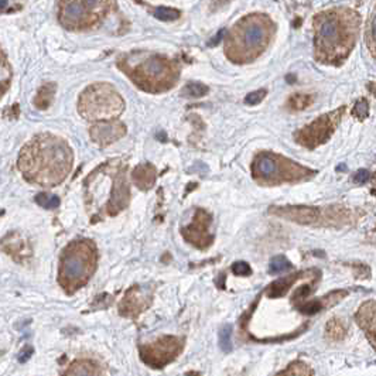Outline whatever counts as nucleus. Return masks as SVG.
I'll return each mask as SVG.
<instances>
[{
	"mask_svg": "<svg viewBox=\"0 0 376 376\" xmlns=\"http://www.w3.org/2000/svg\"><path fill=\"white\" fill-rule=\"evenodd\" d=\"M309 105H310V98L307 95H294L293 98H290V102H289V107L293 111H301Z\"/></svg>",
	"mask_w": 376,
	"mask_h": 376,
	"instance_id": "24",
	"label": "nucleus"
},
{
	"mask_svg": "<svg viewBox=\"0 0 376 376\" xmlns=\"http://www.w3.org/2000/svg\"><path fill=\"white\" fill-rule=\"evenodd\" d=\"M0 248L2 251L10 256L16 263H27L33 258V247L28 241V238L23 236L19 231L9 232L0 242Z\"/></svg>",
	"mask_w": 376,
	"mask_h": 376,
	"instance_id": "13",
	"label": "nucleus"
},
{
	"mask_svg": "<svg viewBox=\"0 0 376 376\" xmlns=\"http://www.w3.org/2000/svg\"><path fill=\"white\" fill-rule=\"evenodd\" d=\"M154 16L156 19L161 21H174L180 19V12L172 8H157L154 12Z\"/></svg>",
	"mask_w": 376,
	"mask_h": 376,
	"instance_id": "22",
	"label": "nucleus"
},
{
	"mask_svg": "<svg viewBox=\"0 0 376 376\" xmlns=\"http://www.w3.org/2000/svg\"><path fill=\"white\" fill-rule=\"evenodd\" d=\"M220 347L224 352H229L232 350V344H231V327L225 325L221 331H220Z\"/></svg>",
	"mask_w": 376,
	"mask_h": 376,
	"instance_id": "25",
	"label": "nucleus"
},
{
	"mask_svg": "<svg viewBox=\"0 0 376 376\" xmlns=\"http://www.w3.org/2000/svg\"><path fill=\"white\" fill-rule=\"evenodd\" d=\"M358 17L350 9L327 10L314 19L316 54L324 62L343 61L355 46Z\"/></svg>",
	"mask_w": 376,
	"mask_h": 376,
	"instance_id": "2",
	"label": "nucleus"
},
{
	"mask_svg": "<svg viewBox=\"0 0 376 376\" xmlns=\"http://www.w3.org/2000/svg\"><path fill=\"white\" fill-rule=\"evenodd\" d=\"M8 84H9V81H0V96H2V93L6 91Z\"/></svg>",
	"mask_w": 376,
	"mask_h": 376,
	"instance_id": "33",
	"label": "nucleus"
},
{
	"mask_svg": "<svg viewBox=\"0 0 376 376\" xmlns=\"http://www.w3.org/2000/svg\"><path fill=\"white\" fill-rule=\"evenodd\" d=\"M125 108L123 98L109 84H93L80 96L78 111L92 122H104L118 118Z\"/></svg>",
	"mask_w": 376,
	"mask_h": 376,
	"instance_id": "7",
	"label": "nucleus"
},
{
	"mask_svg": "<svg viewBox=\"0 0 376 376\" xmlns=\"http://www.w3.org/2000/svg\"><path fill=\"white\" fill-rule=\"evenodd\" d=\"M73 161V152L68 143L46 133L33 138L21 149L17 165L27 181L42 187H54L70 174Z\"/></svg>",
	"mask_w": 376,
	"mask_h": 376,
	"instance_id": "1",
	"label": "nucleus"
},
{
	"mask_svg": "<svg viewBox=\"0 0 376 376\" xmlns=\"http://www.w3.org/2000/svg\"><path fill=\"white\" fill-rule=\"evenodd\" d=\"M156 177H157L156 168L152 164H141L136 167L132 173V179L136 187L143 191L150 190L154 186Z\"/></svg>",
	"mask_w": 376,
	"mask_h": 376,
	"instance_id": "18",
	"label": "nucleus"
},
{
	"mask_svg": "<svg viewBox=\"0 0 376 376\" xmlns=\"http://www.w3.org/2000/svg\"><path fill=\"white\" fill-rule=\"evenodd\" d=\"M273 36V23L263 15H251L232 28L226 39L225 51L233 62L244 64L258 58L269 46Z\"/></svg>",
	"mask_w": 376,
	"mask_h": 376,
	"instance_id": "4",
	"label": "nucleus"
},
{
	"mask_svg": "<svg viewBox=\"0 0 376 376\" xmlns=\"http://www.w3.org/2000/svg\"><path fill=\"white\" fill-rule=\"evenodd\" d=\"M339 116H341V111H337L334 114H328L319 118L310 126H307L303 130H300L296 141L305 147H317L323 145L324 142L328 141L334 129L337 127Z\"/></svg>",
	"mask_w": 376,
	"mask_h": 376,
	"instance_id": "11",
	"label": "nucleus"
},
{
	"mask_svg": "<svg viewBox=\"0 0 376 376\" xmlns=\"http://www.w3.org/2000/svg\"><path fill=\"white\" fill-rule=\"evenodd\" d=\"M62 376H105V372L98 362L82 358L68 366Z\"/></svg>",
	"mask_w": 376,
	"mask_h": 376,
	"instance_id": "17",
	"label": "nucleus"
},
{
	"mask_svg": "<svg viewBox=\"0 0 376 376\" xmlns=\"http://www.w3.org/2000/svg\"><path fill=\"white\" fill-rule=\"evenodd\" d=\"M98 248L91 239H75L68 244L58 266V285L68 294L73 296L88 285L98 267Z\"/></svg>",
	"mask_w": 376,
	"mask_h": 376,
	"instance_id": "3",
	"label": "nucleus"
},
{
	"mask_svg": "<svg viewBox=\"0 0 376 376\" xmlns=\"http://www.w3.org/2000/svg\"><path fill=\"white\" fill-rule=\"evenodd\" d=\"M373 180H375V183H376V174H375V177H373Z\"/></svg>",
	"mask_w": 376,
	"mask_h": 376,
	"instance_id": "35",
	"label": "nucleus"
},
{
	"mask_svg": "<svg viewBox=\"0 0 376 376\" xmlns=\"http://www.w3.org/2000/svg\"><path fill=\"white\" fill-rule=\"evenodd\" d=\"M89 133L92 141L99 146H109L123 138L126 127L119 122H96Z\"/></svg>",
	"mask_w": 376,
	"mask_h": 376,
	"instance_id": "14",
	"label": "nucleus"
},
{
	"mask_svg": "<svg viewBox=\"0 0 376 376\" xmlns=\"http://www.w3.org/2000/svg\"><path fill=\"white\" fill-rule=\"evenodd\" d=\"M344 327L343 324H341V321L338 320H334V321H330L328 325H327V335L332 339H341L344 337Z\"/></svg>",
	"mask_w": 376,
	"mask_h": 376,
	"instance_id": "23",
	"label": "nucleus"
},
{
	"mask_svg": "<svg viewBox=\"0 0 376 376\" xmlns=\"http://www.w3.org/2000/svg\"><path fill=\"white\" fill-rule=\"evenodd\" d=\"M213 218L211 215L204 211L197 210L193 221L181 229V235L186 241L197 249H208L214 242V233L211 232Z\"/></svg>",
	"mask_w": 376,
	"mask_h": 376,
	"instance_id": "10",
	"label": "nucleus"
},
{
	"mask_svg": "<svg viewBox=\"0 0 376 376\" xmlns=\"http://www.w3.org/2000/svg\"><path fill=\"white\" fill-rule=\"evenodd\" d=\"M289 269H292V263L285 256H275L270 260V266H269L270 273L278 275V273H283Z\"/></svg>",
	"mask_w": 376,
	"mask_h": 376,
	"instance_id": "21",
	"label": "nucleus"
},
{
	"mask_svg": "<svg viewBox=\"0 0 376 376\" xmlns=\"http://www.w3.org/2000/svg\"><path fill=\"white\" fill-rule=\"evenodd\" d=\"M111 0H60L58 19L73 31L89 30L108 13Z\"/></svg>",
	"mask_w": 376,
	"mask_h": 376,
	"instance_id": "8",
	"label": "nucleus"
},
{
	"mask_svg": "<svg viewBox=\"0 0 376 376\" xmlns=\"http://www.w3.org/2000/svg\"><path fill=\"white\" fill-rule=\"evenodd\" d=\"M207 93H208V88L199 82L187 84L183 89V95L187 98H202L204 95H207Z\"/></svg>",
	"mask_w": 376,
	"mask_h": 376,
	"instance_id": "19",
	"label": "nucleus"
},
{
	"mask_svg": "<svg viewBox=\"0 0 376 376\" xmlns=\"http://www.w3.org/2000/svg\"><path fill=\"white\" fill-rule=\"evenodd\" d=\"M368 111H369V105H368V102H366V100H364V99H361V100H358L357 104H355L352 114H354V115L358 118V119L364 120V119L368 116Z\"/></svg>",
	"mask_w": 376,
	"mask_h": 376,
	"instance_id": "28",
	"label": "nucleus"
},
{
	"mask_svg": "<svg viewBox=\"0 0 376 376\" xmlns=\"http://www.w3.org/2000/svg\"><path fill=\"white\" fill-rule=\"evenodd\" d=\"M184 350V338L176 335H163L153 343L139 347L143 364L152 369H163L179 358Z\"/></svg>",
	"mask_w": 376,
	"mask_h": 376,
	"instance_id": "9",
	"label": "nucleus"
},
{
	"mask_svg": "<svg viewBox=\"0 0 376 376\" xmlns=\"http://www.w3.org/2000/svg\"><path fill=\"white\" fill-rule=\"evenodd\" d=\"M316 173L279 154L262 153L252 163V177L262 186H280L309 180Z\"/></svg>",
	"mask_w": 376,
	"mask_h": 376,
	"instance_id": "6",
	"label": "nucleus"
},
{
	"mask_svg": "<svg viewBox=\"0 0 376 376\" xmlns=\"http://www.w3.org/2000/svg\"><path fill=\"white\" fill-rule=\"evenodd\" d=\"M231 0H213V9H220L225 5H228Z\"/></svg>",
	"mask_w": 376,
	"mask_h": 376,
	"instance_id": "32",
	"label": "nucleus"
},
{
	"mask_svg": "<svg viewBox=\"0 0 376 376\" xmlns=\"http://www.w3.org/2000/svg\"><path fill=\"white\" fill-rule=\"evenodd\" d=\"M369 179H370V173L368 172V170H358V172L354 176V181L358 183V184H364Z\"/></svg>",
	"mask_w": 376,
	"mask_h": 376,
	"instance_id": "30",
	"label": "nucleus"
},
{
	"mask_svg": "<svg viewBox=\"0 0 376 376\" xmlns=\"http://www.w3.org/2000/svg\"><path fill=\"white\" fill-rule=\"evenodd\" d=\"M270 213L303 225H321V211L313 207H278L271 208Z\"/></svg>",
	"mask_w": 376,
	"mask_h": 376,
	"instance_id": "15",
	"label": "nucleus"
},
{
	"mask_svg": "<svg viewBox=\"0 0 376 376\" xmlns=\"http://www.w3.org/2000/svg\"><path fill=\"white\" fill-rule=\"evenodd\" d=\"M153 300V294L143 286L134 285L126 290L119 303V314L125 319L138 320L139 316L147 310Z\"/></svg>",
	"mask_w": 376,
	"mask_h": 376,
	"instance_id": "12",
	"label": "nucleus"
},
{
	"mask_svg": "<svg viewBox=\"0 0 376 376\" xmlns=\"http://www.w3.org/2000/svg\"><path fill=\"white\" fill-rule=\"evenodd\" d=\"M36 202L40 205V207H43L46 210H54L60 205V198L53 194L42 193V194L36 195Z\"/></svg>",
	"mask_w": 376,
	"mask_h": 376,
	"instance_id": "20",
	"label": "nucleus"
},
{
	"mask_svg": "<svg viewBox=\"0 0 376 376\" xmlns=\"http://www.w3.org/2000/svg\"><path fill=\"white\" fill-rule=\"evenodd\" d=\"M33 352H34V350L31 348V347H24L21 351H20V354H19V362L20 364H26L31 357H33Z\"/></svg>",
	"mask_w": 376,
	"mask_h": 376,
	"instance_id": "31",
	"label": "nucleus"
},
{
	"mask_svg": "<svg viewBox=\"0 0 376 376\" xmlns=\"http://www.w3.org/2000/svg\"><path fill=\"white\" fill-rule=\"evenodd\" d=\"M369 43H370V48L376 54V9H375V12L370 17V23H369Z\"/></svg>",
	"mask_w": 376,
	"mask_h": 376,
	"instance_id": "29",
	"label": "nucleus"
},
{
	"mask_svg": "<svg viewBox=\"0 0 376 376\" xmlns=\"http://www.w3.org/2000/svg\"><path fill=\"white\" fill-rule=\"evenodd\" d=\"M232 271L236 276H249L252 275V267L247 262H235L232 265Z\"/></svg>",
	"mask_w": 376,
	"mask_h": 376,
	"instance_id": "26",
	"label": "nucleus"
},
{
	"mask_svg": "<svg viewBox=\"0 0 376 376\" xmlns=\"http://www.w3.org/2000/svg\"><path fill=\"white\" fill-rule=\"evenodd\" d=\"M265 96H266V91H265V89L253 91V92H251V93L247 95V98H245V104H247V105H258V104H260V102L263 100Z\"/></svg>",
	"mask_w": 376,
	"mask_h": 376,
	"instance_id": "27",
	"label": "nucleus"
},
{
	"mask_svg": "<svg viewBox=\"0 0 376 376\" xmlns=\"http://www.w3.org/2000/svg\"><path fill=\"white\" fill-rule=\"evenodd\" d=\"M120 70L132 80L134 85L147 92H163L176 85L180 68L179 65L163 55H147L134 61L127 55L119 62Z\"/></svg>",
	"mask_w": 376,
	"mask_h": 376,
	"instance_id": "5",
	"label": "nucleus"
},
{
	"mask_svg": "<svg viewBox=\"0 0 376 376\" xmlns=\"http://www.w3.org/2000/svg\"><path fill=\"white\" fill-rule=\"evenodd\" d=\"M355 320L365 332L370 346L376 350V301H365L358 309Z\"/></svg>",
	"mask_w": 376,
	"mask_h": 376,
	"instance_id": "16",
	"label": "nucleus"
},
{
	"mask_svg": "<svg viewBox=\"0 0 376 376\" xmlns=\"http://www.w3.org/2000/svg\"><path fill=\"white\" fill-rule=\"evenodd\" d=\"M8 5V0H0V10H3Z\"/></svg>",
	"mask_w": 376,
	"mask_h": 376,
	"instance_id": "34",
	"label": "nucleus"
}]
</instances>
